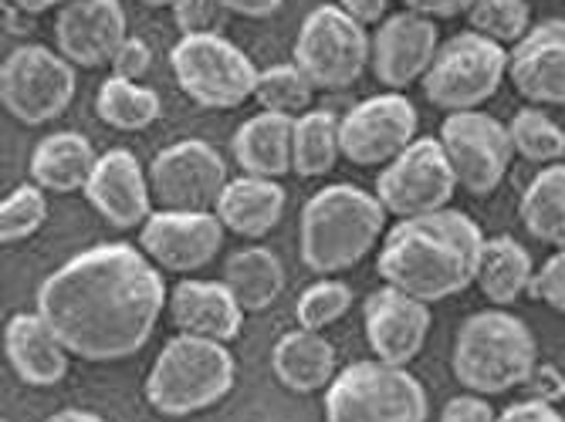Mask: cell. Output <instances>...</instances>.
<instances>
[{"instance_id":"37","label":"cell","mask_w":565,"mask_h":422,"mask_svg":"<svg viewBox=\"0 0 565 422\" xmlns=\"http://www.w3.org/2000/svg\"><path fill=\"white\" fill-rule=\"evenodd\" d=\"M177 28L183 31V37L190 34H221L224 14H231L221 0H177L170 8Z\"/></svg>"},{"instance_id":"1","label":"cell","mask_w":565,"mask_h":422,"mask_svg":"<svg viewBox=\"0 0 565 422\" xmlns=\"http://www.w3.org/2000/svg\"><path fill=\"white\" fill-rule=\"evenodd\" d=\"M167 301L163 274L142 247L98 244L41 281L34 311L68 355L106 365L132 358L152 338Z\"/></svg>"},{"instance_id":"16","label":"cell","mask_w":565,"mask_h":422,"mask_svg":"<svg viewBox=\"0 0 565 422\" xmlns=\"http://www.w3.org/2000/svg\"><path fill=\"white\" fill-rule=\"evenodd\" d=\"M440 51V34H437V21L414 14V11H399L390 14L376 34H373V75L393 88L403 91L414 82H424V75L430 72L434 58Z\"/></svg>"},{"instance_id":"46","label":"cell","mask_w":565,"mask_h":422,"mask_svg":"<svg viewBox=\"0 0 565 422\" xmlns=\"http://www.w3.org/2000/svg\"><path fill=\"white\" fill-rule=\"evenodd\" d=\"M44 422H106V419L95 415V412H88V409H62V412H55V415H47Z\"/></svg>"},{"instance_id":"23","label":"cell","mask_w":565,"mask_h":422,"mask_svg":"<svg viewBox=\"0 0 565 422\" xmlns=\"http://www.w3.org/2000/svg\"><path fill=\"white\" fill-rule=\"evenodd\" d=\"M285 186L278 180H262V176H237L224 186L217 209L224 230L244 237V240H262L268 237L281 214H285Z\"/></svg>"},{"instance_id":"15","label":"cell","mask_w":565,"mask_h":422,"mask_svg":"<svg viewBox=\"0 0 565 422\" xmlns=\"http://www.w3.org/2000/svg\"><path fill=\"white\" fill-rule=\"evenodd\" d=\"M142 253L170 274H193L221 253L224 224L217 214H177L160 209L142 224Z\"/></svg>"},{"instance_id":"45","label":"cell","mask_w":565,"mask_h":422,"mask_svg":"<svg viewBox=\"0 0 565 422\" xmlns=\"http://www.w3.org/2000/svg\"><path fill=\"white\" fill-rule=\"evenodd\" d=\"M8 4H14L21 14L34 18V14H44V11H55V8H65L72 4V0H8Z\"/></svg>"},{"instance_id":"25","label":"cell","mask_w":565,"mask_h":422,"mask_svg":"<svg viewBox=\"0 0 565 422\" xmlns=\"http://www.w3.org/2000/svg\"><path fill=\"white\" fill-rule=\"evenodd\" d=\"M271 368H275V379L298 396L329 389L332 379L339 376L332 342H326L322 332H308V328H295L275 342Z\"/></svg>"},{"instance_id":"38","label":"cell","mask_w":565,"mask_h":422,"mask_svg":"<svg viewBox=\"0 0 565 422\" xmlns=\"http://www.w3.org/2000/svg\"><path fill=\"white\" fill-rule=\"evenodd\" d=\"M532 297L548 304L552 311L565 314V250H555L532 281Z\"/></svg>"},{"instance_id":"40","label":"cell","mask_w":565,"mask_h":422,"mask_svg":"<svg viewBox=\"0 0 565 422\" xmlns=\"http://www.w3.org/2000/svg\"><path fill=\"white\" fill-rule=\"evenodd\" d=\"M440 422H498V415H494L488 396L465 392V396L447 399V405L440 412Z\"/></svg>"},{"instance_id":"4","label":"cell","mask_w":565,"mask_h":422,"mask_svg":"<svg viewBox=\"0 0 565 422\" xmlns=\"http://www.w3.org/2000/svg\"><path fill=\"white\" fill-rule=\"evenodd\" d=\"M454 379L475 396H504L539 368V345L532 328L501 307L475 311L454 335Z\"/></svg>"},{"instance_id":"8","label":"cell","mask_w":565,"mask_h":422,"mask_svg":"<svg viewBox=\"0 0 565 422\" xmlns=\"http://www.w3.org/2000/svg\"><path fill=\"white\" fill-rule=\"evenodd\" d=\"M508 78V47L478 34L460 31L440 44L430 72L424 75V95L440 112H475L498 95Z\"/></svg>"},{"instance_id":"28","label":"cell","mask_w":565,"mask_h":422,"mask_svg":"<svg viewBox=\"0 0 565 422\" xmlns=\"http://www.w3.org/2000/svg\"><path fill=\"white\" fill-rule=\"evenodd\" d=\"M224 284L247 314H258L268 311L285 291V268L268 247H244L227 257Z\"/></svg>"},{"instance_id":"33","label":"cell","mask_w":565,"mask_h":422,"mask_svg":"<svg viewBox=\"0 0 565 422\" xmlns=\"http://www.w3.org/2000/svg\"><path fill=\"white\" fill-rule=\"evenodd\" d=\"M312 82L301 75L295 62L288 65H271L258 75V88H254V101L262 105V112H278V116H305L312 105Z\"/></svg>"},{"instance_id":"3","label":"cell","mask_w":565,"mask_h":422,"mask_svg":"<svg viewBox=\"0 0 565 422\" xmlns=\"http://www.w3.org/2000/svg\"><path fill=\"white\" fill-rule=\"evenodd\" d=\"M386 230V209L376 193L352 183H335L319 190L301 209L298 224V257L319 278H335L352 271Z\"/></svg>"},{"instance_id":"41","label":"cell","mask_w":565,"mask_h":422,"mask_svg":"<svg viewBox=\"0 0 565 422\" xmlns=\"http://www.w3.org/2000/svg\"><path fill=\"white\" fill-rule=\"evenodd\" d=\"M498 422H565V415L548 402V399H525V402H515V405H508Z\"/></svg>"},{"instance_id":"5","label":"cell","mask_w":565,"mask_h":422,"mask_svg":"<svg viewBox=\"0 0 565 422\" xmlns=\"http://www.w3.org/2000/svg\"><path fill=\"white\" fill-rule=\"evenodd\" d=\"M234 379L237 365L224 342L177 335L149 368L146 402L167 419H183L224 402L234 389Z\"/></svg>"},{"instance_id":"19","label":"cell","mask_w":565,"mask_h":422,"mask_svg":"<svg viewBox=\"0 0 565 422\" xmlns=\"http://www.w3.org/2000/svg\"><path fill=\"white\" fill-rule=\"evenodd\" d=\"M363 325L370 348L380 361L409 365L427 345L430 335V304L409 297L396 288H380L363 304Z\"/></svg>"},{"instance_id":"9","label":"cell","mask_w":565,"mask_h":422,"mask_svg":"<svg viewBox=\"0 0 565 422\" xmlns=\"http://www.w3.org/2000/svg\"><path fill=\"white\" fill-rule=\"evenodd\" d=\"M291 55L316 91H345L363 78L373 58V37L366 24L349 18L339 4H322L301 21Z\"/></svg>"},{"instance_id":"10","label":"cell","mask_w":565,"mask_h":422,"mask_svg":"<svg viewBox=\"0 0 565 422\" xmlns=\"http://www.w3.org/2000/svg\"><path fill=\"white\" fill-rule=\"evenodd\" d=\"M75 98V65L62 51L21 44L0 65V101L24 126L55 122Z\"/></svg>"},{"instance_id":"7","label":"cell","mask_w":565,"mask_h":422,"mask_svg":"<svg viewBox=\"0 0 565 422\" xmlns=\"http://www.w3.org/2000/svg\"><path fill=\"white\" fill-rule=\"evenodd\" d=\"M170 68L180 91L211 112L241 109L258 88V68L224 34H190L170 51Z\"/></svg>"},{"instance_id":"48","label":"cell","mask_w":565,"mask_h":422,"mask_svg":"<svg viewBox=\"0 0 565 422\" xmlns=\"http://www.w3.org/2000/svg\"><path fill=\"white\" fill-rule=\"evenodd\" d=\"M4 422H8V419H4Z\"/></svg>"},{"instance_id":"20","label":"cell","mask_w":565,"mask_h":422,"mask_svg":"<svg viewBox=\"0 0 565 422\" xmlns=\"http://www.w3.org/2000/svg\"><path fill=\"white\" fill-rule=\"evenodd\" d=\"M508 82L529 105H565V18L532 24L508 47Z\"/></svg>"},{"instance_id":"27","label":"cell","mask_w":565,"mask_h":422,"mask_svg":"<svg viewBox=\"0 0 565 422\" xmlns=\"http://www.w3.org/2000/svg\"><path fill=\"white\" fill-rule=\"evenodd\" d=\"M535 271L539 268H535L532 253L522 247V240H515L511 234H498V237L484 240L475 284L494 307H508L522 294H532Z\"/></svg>"},{"instance_id":"36","label":"cell","mask_w":565,"mask_h":422,"mask_svg":"<svg viewBox=\"0 0 565 422\" xmlns=\"http://www.w3.org/2000/svg\"><path fill=\"white\" fill-rule=\"evenodd\" d=\"M47 220V196L38 183H21L0 203V240L21 244L34 237Z\"/></svg>"},{"instance_id":"30","label":"cell","mask_w":565,"mask_h":422,"mask_svg":"<svg viewBox=\"0 0 565 422\" xmlns=\"http://www.w3.org/2000/svg\"><path fill=\"white\" fill-rule=\"evenodd\" d=\"M342 155L339 119L326 109H308L295 119V145H291V173L301 180H319L332 173Z\"/></svg>"},{"instance_id":"12","label":"cell","mask_w":565,"mask_h":422,"mask_svg":"<svg viewBox=\"0 0 565 422\" xmlns=\"http://www.w3.org/2000/svg\"><path fill=\"white\" fill-rule=\"evenodd\" d=\"M454 190H457V176L450 170V160L440 139L430 136L403 149L393 163L383 166L376 180V199L396 220L440 214V209H447Z\"/></svg>"},{"instance_id":"29","label":"cell","mask_w":565,"mask_h":422,"mask_svg":"<svg viewBox=\"0 0 565 422\" xmlns=\"http://www.w3.org/2000/svg\"><path fill=\"white\" fill-rule=\"evenodd\" d=\"M522 227L545 247L565 250V163L542 166L519 199Z\"/></svg>"},{"instance_id":"6","label":"cell","mask_w":565,"mask_h":422,"mask_svg":"<svg viewBox=\"0 0 565 422\" xmlns=\"http://www.w3.org/2000/svg\"><path fill=\"white\" fill-rule=\"evenodd\" d=\"M427 389L390 361H352L326 389V422H427Z\"/></svg>"},{"instance_id":"32","label":"cell","mask_w":565,"mask_h":422,"mask_svg":"<svg viewBox=\"0 0 565 422\" xmlns=\"http://www.w3.org/2000/svg\"><path fill=\"white\" fill-rule=\"evenodd\" d=\"M511 132V145H515V155L535 163V166H552L565 155V132L555 119H548V112H542L539 105H525L508 122Z\"/></svg>"},{"instance_id":"44","label":"cell","mask_w":565,"mask_h":422,"mask_svg":"<svg viewBox=\"0 0 565 422\" xmlns=\"http://www.w3.org/2000/svg\"><path fill=\"white\" fill-rule=\"evenodd\" d=\"M221 4L241 18H271L281 8V0H221Z\"/></svg>"},{"instance_id":"34","label":"cell","mask_w":565,"mask_h":422,"mask_svg":"<svg viewBox=\"0 0 565 422\" xmlns=\"http://www.w3.org/2000/svg\"><path fill=\"white\" fill-rule=\"evenodd\" d=\"M352 304H355V294L349 284H342L335 278H322L298 294L295 322H298V328H308V332H326L345 318V314L352 311Z\"/></svg>"},{"instance_id":"18","label":"cell","mask_w":565,"mask_h":422,"mask_svg":"<svg viewBox=\"0 0 565 422\" xmlns=\"http://www.w3.org/2000/svg\"><path fill=\"white\" fill-rule=\"evenodd\" d=\"M82 193L95 214L116 230H136L152 217L149 173H142V163L129 149L102 152Z\"/></svg>"},{"instance_id":"22","label":"cell","mask_w":565,"mask_h":422,"mask_svg":"<svg viewBox=\"0 0 565 422\" xmlns=\"http://www.w3.org/2000/svg\"><path fill=\"white\" fill-rule=\"evenodd\" d=\"M8 365L24 386L51 389L68 376V348L38 311H18L4 328Z\"/></svg>"},{"instance_id":"13","label":"cell","mask_w":565,"mask_h":422,"mask_svg":"<svg viewBox=\"0 0 565 422\" xmlns=\"http://www.w3.org/2000/svg\"><path fill=\"white\" fill-rule=\"evenodd\" d=\"M440 145L450 160L457 186H465L471 196H491L515 160L508 126L481 109L447 116L440 126Z\"/></svg>"},{"instance_id":"39","label":"cell","mask_w":565,"mask_h":422,"mask_svg":"<svg viewBox=\"0 0 565 422\" xmlns=\"http://www.w3.org/2000/svg\"><path fill=\"white\" fill-rule=\"evenodd\" d=\"M152 65V51L142 37H126V44L116 51L113 58V75L126 78V82H139Z\"/></svg>"},{"instance_id":"35","label":"cell","mask_w":565,"mask_h":422,"mask_svg":"<svg viewBox=\"0 0 565 422\" xmlns=\"http://www.w3.org/2000/svg\"><path fill=\"white\" fill-rule=\"evenodd\" d=\"M468 24L498 44H519L532 31V8L529 0H475Z\"/></svg>"},{"instance_id":"26","label":"cell","mask_w":565,"mask_h":422,"mask_svg":"<svg viewBox=\"0 0 565 422\" xmlns=\"http://www.w3.org/2000/svg\"><path fill=\"white\" fill-rule=\"evenodd\" d=\"M95 145L82 132H51L31 152V183L44 193H78L95 173Z\"/></svg>"},{"instance_id":"24","label":"cell","mask_w":565,"mask_h":422,"mask_svg":"<svg viewBox=\"0 0 565 422\" xmlns=\"http://www.w3.org/2000/svg\"><path fill=\"white\" fill-rule=\"evenodd\" d=\"M291 145H295V119L278 112L250 116L231 142V152L244 176L281 180L291 173Z\"/></svg>"},{"instance_id":"17","label":"cell","mask_w":565,"mask_h":422,"mask_svg":"<svg viewBox=\"0 0 565 422\" xmlns=\"http://www.w3.org/2000/svg\"><path fill=\"white\" fill-rule=\"evenodd\" d=\"M126 37L129 28L122 0H72V4L58 8L55 44L62 58H68L78 68L113 65Z\"/></svg>"},{"instance_id":"42","label":"cell","mask_w":565,"mask_h":422,"mask_svg":"<svg viewBox=\"0 0 565 422\" xmlns=\"http://www.w3.org/2000/svg\"><path fill=\"white\" fill-rule=\"evenodd\" d=\"M475 0H403L406 11L424 14L430 21H447V18H460L471 11Z\"/></svg>"},{"instance_id":"2","label":"cell","mask_w":565,"mask_h":422,"mask_svg":"<svg viewBox=\"0 0 565 422\" xmlns=\"http://www.w3.org/2000/svg\"><path fill=\"white\" fill-rule=\"evenodd\" d=\"M484 240L481 227L450 206L440 214L396 220L383 237L376 271L390 288L437 304L475 284Z\"/></svg>"},{"instance_id":"31","label":"cell","mask_w":565,"mask_h":422,"mask_svg":"<svg viewBox=\"0 0 565 422\" xmlns=\"http://www.w3.org/2000/svg\"><path fill=\"white\" fill-rule=\"evenodd\" d=\"M95 112L102 122L119 132H142L160 119L163 101L152 88L113 75L102 82V88L95 95Z\"/></svg>"},{"instance_id":"21","label":"cell","mask_w":565,"mask_h":422,"mask_svg":"<svg viewBox=\"0 0 565 422\" xmlns=\"http://www.w3.org/2000/svg\"><path fill=\"white\" fill-rule=\"evenodd\" d=\"M170 322L180 335L234 342L244 325V307L224 281H180L170 291Z\"/></svg>"},{"instance_id":"14","label":"cell","mask_w":565,"mask_h":422,"mask_svg":"<svg viewBox=\"0 0 565 422\" xmlns=\"http://www.w3.org/2000/svg\"><path fill=\"white\" fill-rule=\"evenodd\" d=\"M420 116L399 91L370 95L339 119L342 155L355 166H386L417 142Z\"/></svg>"},{"instance_id":"43","label":"cell","mask_w":565,"mask_h":422,"mask_svg":"<svg viewBox=\"0 0 565 422\" xmlns=\"http://www.w3.org/2000/svg\"><path fill=\"white\" fill-rule=\"evenodd\" d=\"M335 4L359 24H383L390 0H335Z\"/></svg>"},{"instance_id":"47","label":"cell","mask_w":565,"mask_h":422,"mask_svg":"<svg viewBox=\"0 0 565 422\" xmlns=\"http://www.w3.org/2000/svg\"><path fill=\"white\" fill-rule=\"evenodd\" d=\"M142 8H173L177 0H139Z\"/></svg>"},{"instance_id":"11","label":"cell","mask_w":565,"mask_h":422,"mask_svg":"<svg viewBox=\"0 0 565 422\" xmlns=\"http://www.w3.org/2000/svg\"><path fill=\"white\" fill-rule=\"evenodd\" d=\"M231 183L224 155L203 139H180L160 149L149 163V190L160 209L177 214H214Z\"/></svg>"}]
</instances>
